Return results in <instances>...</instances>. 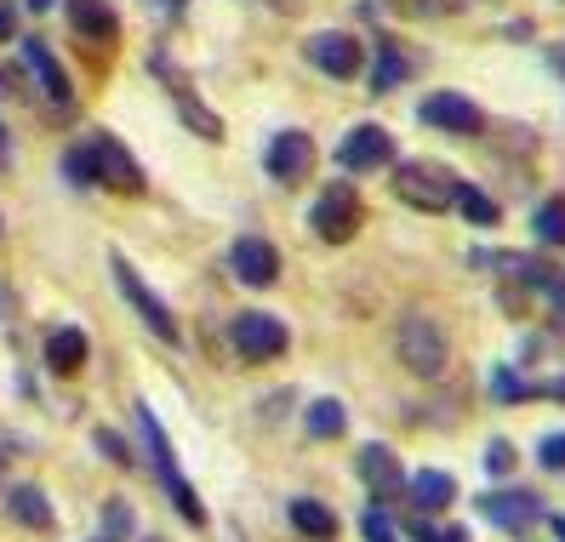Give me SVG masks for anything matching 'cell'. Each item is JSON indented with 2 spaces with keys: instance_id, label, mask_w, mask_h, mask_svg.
Listing matches in <instances>:
<instances>
[{
  "instance_id": "cell-1",
  "label": "cell",
  "mask_w": 565,
  "mask_h": 542,
  "mask_svg": "<svg viewBox=\"0 0 565 542\" xmlns=\"http://www.w3.org/2000/svg\"><path fill=\"white\" fill-rule=\"evenodd\" d=\"M138 434H143V446H149V457H154V474H160L166 497H172V508H178V514H183L189 525H206V502H201V491H194V486L183 480L172 439H166V428L154 423V412H149V405H138Z\"/></svg>"
},
{
  "instance_id": "cell-2",
  "label": "cell",
  "mask_w": 565,
  "mask_h": 542,
  "mask_svg": "<svg viewBox=\"0 0 565 542\" xmlns=\"http://www.w3.org/2000/svg\"><path fill=\"white\" fill-rule=\"evenodd\" d=\"M75 155H81V166H86V183H104V189H115V194H143L149 183H143V166L131 160L109 131H86V138L75 144Z\"/></svg>"
},
{
  "instance_id": "cell-3",
  "label": "cell",
  "mask_w": 565,
  "mask_h": 542,
  "mask_svg": "<svg viewBox=\"0 0 565 542\" xmlns=\"http://www.w3.org/2000/svg\"><path fill=\"white\" fill-rule=\"evenodd\" d=\"M457 189H462V178L446 172L440 160H401V166H394V194H401L406 206H417V212L457 206Z\"/></svg>"
},
{
  "instance_id": "cell-4",
  "label": "cell",
  "mask_w": 565,
  "mask_h": 542,
  "mask_svg": "<svg viewBox=\"0 0 565 542\" xmlns=\"http://www.w3.org/2000/svg\"><path fill=\"white\" fill-rule=\"evenodd\" d=\"M394 354H401V365L412 378H440L446 360H451L446 331L428 315H401V326H394Z\"/></svg>"
},
{
  "instance_id": "cell-5",
  "label": "cell",
  "mask_w": 565,
  "mask_h": 542,
  "mask_svg": "<svg viewBox=\"0 0 565 542\" xmlns=\"http://www.w3.org/2000/svg\"><path fill=\"white\" fill-rule=\"evenodd\" d=\"M109 263H115V286H120V297L131 302V309H138V320L160 337V343H178V320H172V309H166V302L154 297V286H149V280H143V275H138V268H131L120 252H115Z\"/></svg>"
},
{
  "instance_id": "cell-6",
  "label": "cell",
  "mask_w": 565,
  "mask_h": 542,
  "mask_svg": "<svg viewBox=\"0 0 565 542\" xmlns=\"http://www.w3.org/2000/svg\"><path fill=\"white\" fill-rule=\"evenodd\" d=\"M228 337H235V354L246 360V365H263V360H280L286 354V343H291V331H286V320L280 315H235V326H228Z\"/></svg>"
},
{
  "instance_id": "cell-7",
  "label": "cell",
  "mask_w": 565,
  "mask_h": 542,
  "mask_svg": "<svg viewBox=\"0 0 565 542\" xmlns=\"http://www.w3.org/2000/svg\"><path fill=\"white\" fill-rule=\"evenodd\" d=\"M360 194H354V183H326L320 189V200H315V234L326 246H343V241H354V229H360Z\"/></svg>"
},
{
  "instance_id": "cell-8",
  "label": "cell",
  "mask_w": 565,
  "mask_h": 542,
  "mask_svg": "<svg viewBox=\"0 0 565 542\" xmlns=\"http://www.w3.org/2000/svg\"><path fill=\"white\" fill-rule=\"evenodd\" d=\"M309 63L326 70L331 81H354L365 63V46L354 35H343V29H326V35H309Z\"/></svg>"
},
{
  "instance_id": "cell-9",
  "label": "cell",
  "mask_w": 565,
  "mask_h": 542,
  "mask_svg": "<svg viewBox=\"0 0 565 542\" xmlns=\"http://www.w3.org/2000/svg\"><path fill=\"white\" fill-rule=\"evenodd\" d=\"M263 166H269L275 183H309V172H315V138H309V131H280V138L269 144V155H263Z\"/></svg>"
},
{
  "instance_id": "cell-10",
  "label": "cell",
  "mask_w": 565,
  "mask_h": 542,
  "mask_svg": "<svg viewBox=\"0 0 565 542\" xmlns=\"http://www.w3.org/2000/svg\"><path fill=\"white\" fill-rule=\"evenodd\" d=\"M354 468H360V480H365V491H372V502H377V508L401 502L406 474H401V457H394L388 446H365V451L354 457Z\"/></svg>"
},
{
  "instance_id": "cell-11",
  "label": "cell",
  "mask_w": 565,
  "mask_h": 542,
  "mask_svg": "<svg viewBox=\"0 0 565 542\" xmlns=\"http://www.w3.org/2000/svg\"><path fill=\"white\" fill-rule=\"evenodd\" d=\"M228 268H235L241 286H275L280 280V252L263 234H241L235 252H228Z\"/></svg>"
},
{
  "instance_id": "cell-12",
  "label": "cell",
  "mask_w": 565,
  "mask_h": 542,
  "mask_svg": "<svg viewBox=\"0 0 565 542\" xmlns=\"http://www.w3.org/2000/svg\"><path fill=\"white\" fill-rule=\"evenodd\" d=\"M423 120L440 126V131H457V138H475V131H486V109L475 104V97L462 92H435L423 104Z\"/></svg>"
},
{
  "instance_id": "cell-13",
  "label": "cell",
  "mask_w": 565,
  "mask_h": 542,
  "mask_svg": "<svg viewBox=\"0 0 565 542\" xmlns=\"http://www.w3.org/2000/svg\"><path fill=\"white\" fill-rule=\"evenodd\" d=\"M394 160V138L383 126H354L349 138L338 144V166L343 172H377V166Z\"/></svg>"
},
{
  "instance_id": "cell-14",
  "label": "cell",
  "mask_w": 565,
  "mask_h": 542,
  "mask_svg": "<svg viewBox=\"0 0 565 542\" xmlns=\"http://www.w3.org/2000/svg\"><path fill=\"white\" fill-rule=\"evenodd\" d=\"M480 514L497 525V531H531L543 520V502L531 491H486L480 497Z\"/></svg>"
},
{
  "instance_id": "cell-15",
  "label": "cell",
  "mask_w": 565,
  "mask_h": 542,
  "mask_svg": "<svg viewBox=\"0 0 565 542\" xmlns=\"http://www.w3.org/2000/svg\"><path fill=\"white\" fill-rule=\"evenodd\" d=\"M23 63H29V75L41 81V92H46V104H52V109H70V104H75V86H70V75H63V63L52 57L46 41L29 35V41H23Z\"/></svg>"
},
{
  "instance_id": "cell-16",
  "label": "cell",
  "mask_w": 565,
  "mask_h": 542,
  "mask_svg": "<svg viewBox=\"0 0 565 542\" xmlns=\"http://www.w3.org/2000/svg\"><path fill=\"white\" fill-rule=\"evenodd\" d=\"M406 502L417 508V514H446V508L457 502V480L446 468H423L406 480Z\"/></svg>"
},
{
  "instance_id": "cell-17",
  "label": "cell",
  "mask_w": 565,
  "mask_h": 542,
  "mask_svg": "<svg viewBox=\"0 0 565 542\" xmlns=\"http://www.w3.org/2000/svg\"><path fill=\"white\" fill-rule=\"evenodd\" d=\"M70 23L92 46H115V35H120V18H115L109 0H70Z\"/></svg>"
},
{
  "instance_id": "cell-18",
  "label": "cell",
  "mask_w": 565,
  "mask_h": 542,
  "mask_svg": "<svg viewBox=\"0 0 565 542\" xmlns=\"http://www.w3.org/2000/svg\"><path fill=\"white\" fill-rule=\"evenodd\" d=\"M154 70L166 75V86H172V104L183 109V120H189L194 131H201L206 144H217V138H223V120H217V115H212V109L201 104V97H194V86H189L183 75H172V70H166V63H154Z\"/></svg>"
},
{
  "instance_id": "cell-19",
  "label": "cell",
  "mask_w": 565,
  "mask_h": 542,
  "mask_svg": "<svg viewBox=\"0 0 565 542\" xmlns=\"http://www.w3.org/2000/svg\"><path fill=\"white\" fill-rule=\"evenodd\" d=\"M480 268H497V275H509V280H525V286H548L559 268H548L543 257H525V252H475Z\"/></svg>"
},
{
  "instance_id": "cell-20",
  "label": "cell",
  "mask_w": 565,
  "mask_h": 542,
  "mask_svg": "<svg viewBox=\"0 0 565 542\" xmlns=\"http://www.w3.org/2000/svg\"><path fill=\"white\" fill-rule=\"evenodd\" d=\"M86 354H92V343H86V331H81V326H57V331H46V365L57 371V378H75V371L86 365Z\"/></svg>"
},
{
  "instance_id": "cell-21",
  "label": "cell",
  "mask_w": 565,
  "mask_h": 542,
  "mask_svg": "<svg viewBox=\"0 0 565 542\" xmlns=\"http://www.w3.org/2000/svg\"><path fill=\"white\" fill-rule=\"evenodd\" d=\"M291 525H297V536H309V542L338 536V514H331L320 497H291Z\"/></svg>"
},
{
  "instance_id": "cell-22",
  "label": "cell",
  "mask_w": 565,
  "mask_h": 542,
  "mask_svg": "<svg viewBox=\"0 0 565 542\" xmlns=\"http://www.w3.org/2000/svg\"><path fill=\"white\" fill-rule=\"evenodd\" d=\"M7 514H12L18 525H29V531H46V525H52V502H46L41 486H12Z\"/></svg>"
},
{
  "instance_id": "cell-23",
  "label": "cell",
  "mask_w": 565,
  "mask_h": 542,
  "mask_svg": "<svg viewBox=\"0 0 565 542\" xmlns=\"http://www.w3.org/2000/svg\"><path fill=\"white\" fill-rule=\"evenodd\" d=\"M417 70V57H406L401 46H377V75H372V92H394V81H406Z\"/></svg>"
},
{
  "instance_id": "cell-24",
  "label": "cell",
  "mask_w": 565,
  "mask_h": 542,
  "mask_svg": "<svg viewBox=\"0 0 565 542\" xmlns=\"http://www.w3.org/2000/svg\"><path fill=\"white\" fill-rule=\"evenodd\" d=\"M343 423H349V417H343V405H338V400H315L309 412H303L309 439H338V434H343Z\"/></svg>"
},
{
  "instance_id": "cell-25",
  "label": "cell",
  "mask_w": 565,
  "mask_h": 542,
  "mask_svg": "<svg viewBox=\"0 0 565 542\" xmlns=\"http://www.w3.org/2000/svg\"><path fill=\"white\" fill-rule=\"evenodd\" d=\"M383 7L401 12V18H412V23H435V18L462 12V0H383Z\"/></svg>"
},
{
  "instance_id": "cell-26",
  "label": "cell",
  "mask_w": 565,
  "mask_h": 542,
  "mask_svg": "<svg viewBox=\"0 0 565 542\" xmlns=\"http://www.w3.org/2000/svg\"><path fill=\"white\" fill-rule=\"evenodd\" d=\"M131 525H138L131 502H126V497H109V502H104V531H97L92 542H126V536H131Z\"/></svg>"
},
{
  "instance_id": "cell-27",
  "label": "cell",
  "mask_w": 565,
  "mask_h": 542,
  "mask_svg": "<svg viewBox=\"0 0 565 542\" xmlns=\"http://www.w3.org/2000/svg\"><path fill=\"white\" fill-rule=\"evenodd\" d=\"M531 229H537L543 246H565V200H543L537 217H531Z\"/></svg>"
},
{
  "instance_id": "cell-28",
  "label": "cell",
  "mask_w": 565,
  "mask_h": 542,
  "mask_svg": "<svg viewBox=\"0 0 565 542\" xmlns=\"http://www.w3.org/2000/svg\"><path fill=\"white\" fill-rule=\"evenodd\" d=\"M401 531H406L412 542H469V531H462V525H435L428 514H412Z\"/></svg>"
},
{
  "instance_id": "cell-29",
  "label": "cell",
  "mask_w": 565,
  "mask_h": 542,
  "mask_svg": "<svg viewBox=\"0 0 565 542\" xmlns=\"http://www.w3.org/2000/svg\"><path fill=\"white\" fill-rule=\"evenodd\" d=\"M457 206H462V217L480 223V229H491V223H497V200H491V194H480L475 183H462V189H457Z\"/></svg>"
},
{
  "instance_id": "cell-30",
  "label": "cell",
  "mask_w": 565,
  "mask_h": 542,
  "mask_svg": "<svg viewBox=\"0 0 565 542\" xmlns=\"http://www.w3.org/2000/svg\"><path fill=\"white\" fill-rule=\"evenodd\" d=\"M92 439H97V451H104L109 463H120V468H131V463H138V457H131V446H126V439H120L115 428H97Z\"/></svg>"
},
{
  "instance_id": "cell-31",
  "label": "cell",
  "mask_w": 565,
  "mask_h": 542,
  "mask_svg": "<svg viewBox=\"0 0 565 542\" xmlns=\"http://www.w3.org/2000/svg\"><path fill=\"white\" fill-rule=\"evenodd\" d=\"M480 463H486V474H497V480H503V474H514V446H509V439H491Z\"/></svg>"
},
{
  "instance_id": "cell-32",
  "label": "cell",
  "mask_w": 565,
  "mask_h": 542,
  "mask_svg": "<svg viewBox=\"0 0 565 542\" xmlns=\"http://www.w3.org/2000/svg\"><path fill=\"white\" fill-rule=\"evenodd\" d=\"M491 394H497V400H525V394H537V389H525L509 365H497V371H491Z\"/></svg>"
},
{
  "instance_id": "cell-33",
  "label": "cell",
  "mask_w": 565,
  "mask_h": 542,
  "mask_svg": "<svg viewBox=\"0 0 565 542\" xmlns=\"http://www.w3.org/2000/svg\"><path fill=\"white\" fill-rule=\"evenodd\" d=\"M537 463H543V468H554V474H565V428H559V434H543Z\"/></svg>"
},
{
  "instance_id": "cell-34",
  "label": "cell",
  "mask_w": 565,
  "mask_h": 542,
  "mask_svg": "<svg viewBox=\"0 0 565 542\" xmlns=\"http://www.w3.org/2000/svg\"><path fill=\"white\" fill-rule=\"evenodd\" d=\"M360 531H365V542H401V536H394V525L383 520V508H372V514L360 520Z\"/></svg>"
},
{
  "instance_id": "cell-35",
  "label": "cell",
  "mask_w": 565,
  "mask_h": 542,
  "mask_svg": "<svg viewBox=\"0 0 565 542\" xmlns=\"http://www.w3.org/2000/svg\"><path fill=\"white\" fill-rule=\"evenodd\" d=\"M12 29H18V18H12L7 0H0V41H12Z\"/></svg>"
},
{
  "instance_id": "cell-36",
  "label": "cell",
  "mask_w": 565,
  "mask_h": 542,
  "mask_svg": "<svg viewBox=\"0 0 565 542\" xmlns=\"http://www.w3.org/2000/svg\"><path fill=\"white\" fill-rule=\"evenodd\" d=\"M154 7H160V12H183V7H189V0H154Z\"/></svg>"
},
{
  "instance_id": "cell-37",
  "label": "cell",
  "mask_w": 565,
  "mask_h": 542,
  "mask_svg": "<svg viewBox=\"0 0 565 542\" xmlns=\"http://www.w3.org/2000/svg\"><path fill=\"white\" fill-rule=\"evenodd\" d=\"M269 7H275V12H297V0H269Z\"/></svg>"
},
{
  "instance_id": "cell-38",
  "label": "cell",
  "mask_w": 565,
  "mask_h": 542,
  "mask_svg": "<svg viewBox=\"0 0 565 542\" xmlns=\"http://www.w3.org/2000/svg\"><path fill=\"white\" fill-rule=\"evenodd\" d=\"M23 7H29V12H46V7H52V0H23Z\"/></svg>"
},
{
  "instance_id": "cell-39",
  "label": "cell",
  "mask_w": 565,
  "mask_h": 542,
  "mask_svg": "<svg viewBox=\"0 0 565 542\" xmlns=\"http://www.w3.org/2000/svg\"><path fill=\"white\" fill-rule=\"evenodd\" d=\"M0 155H7V126H0Z\"/></svg>"
},
{
  "instance_id": "cell-40",
  "label": "cell",
  "mask_w": 565,
  "mask_h": 542,
  "mask_svg": "<svg viewBox=\"0 0 565 542\" xmlns=\"http://www.w3.org/2000/svg\"><path fill=\"white\" fill-rule=\"evenodd\" d=\"M143 542H160V536H143Z\"/></svg>"
}]
</instances>
